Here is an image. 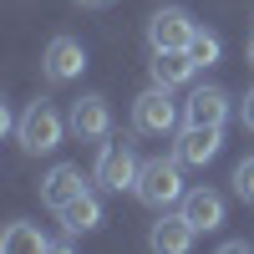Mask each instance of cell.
<instances>
[{"label":"cell","mask_w":254,"mask_h":254,"mask_svg":"<svg viewBox=\"0 0 254 254\" xmlns=\"http://www.w3.org/2000/svg\"><path fill=\"white\" fill-rule=\"evenodd\" d=\"M132 193H137V203H147V208H173V203H183V163L178 158H147L142 163V173H137V183H132Z\"/></svg>","instance_id":"6da1fadb"},{"label":"cell","mask_w":254,"mask_h":254,"mask_svg":"<svg viewBox=\"0 0 254 254\" xmlns=\"http://www.w3.org/2000/svg\"><path fill=\"white\" fill-rule=\"evenodd\" d=\"M66 132H71V127L61 122V112L51 107V102H31L26 117L15 122V142L26 147V153H36V158H41V153H56Z\"/></svg>","instance_id":"7a4b0ae2"},{"label":"cell","mask_w":254,"mask_h":254,"mask_svg":"<svg viewBox=\"0 0 254 254\" xmlns=\"http://www.w3.org/2000/svg\"><path fill=\"white\" fill-rule=\"evenodd\" d=\"M178 102H173V92L168 87H147L137 102H132V132H142V137H163V132H173L178 127Z\"/></svg>","instance_id":"3957f363"},{"label":"cell","mask_w":254,"mask_h":254,"mask_svg":"<svg viewBox=\"0 0 254 254\" xmlns=\"http://www.w3.org/2000/svg\"><path fill=\"white\" fill-rule=\"evenodd\" d=\"M137 173H142V163H137V153H132V142H102V153H97V183L107 188V193H122V188H132L137 183Z\"/></svg>","instance_id":"277c9868"},{"label":"cell","mask_w":254,"mask_h":254,"mask_svg":"<svg viewBox=\"0 0 254 254\" xmlns=\"http://www.w3.org/2000/svg\"><path fill=\"white\" fill-rule=\"evenodd\" d=\"M193 20H188V10L178 5H163L147 15V46L153 51H188V41H193Z\"/></svg>","instance_id":"5b68a950"},{"label":"cell","mask_w":254,"mask_h":254,"mask_svg":"<svg viewBox=\"0 0 254 254\" xmlns=\"http://www.w3.org/2000/svg\"><path fill=\"white\" fill-rule=\"evenodd\" d=\"M219 147H224V127L183 122V132H178V142H173V158H178L183 168H203V163L219 158Z\"/></svg>","instance_id":"8992f818"},{"label":"cell","mask_w":254,"mask_h":254,"mask_svg":"<svg viewBox=\"0 0 254 254\" xmlns=\"http://www.w3.org/2000/svg\"><path fill=\"white\" fill-rule=\"evenodd\" d=\"M41 71H46V81H76L87 71V46L76 36H56L46 46V56H41Z\"/></svg>","instance_id":"52a82bcc"},{"label":"cell","mask_w":254,"mask_h":254,"mask_svg":"<svg viewBox=\"0 0 254 254\" xmlns=\"http://www.w3.org/2000/svg\"><path fill=\"white\" fill-rule=\"evenodd\" d=\"M81 193H87V178H81V168H76V163H56L51 173L41 178V203L56 208V214H61L71 198H81Z\"/></svg>","instance_id":"ba28073f"},{"label":"cell","mask_w":254,"mask_h":254,"mask_svg":"<svg viewBox=\"0 0 254 254\" xmlns=\"http://www.w3.org/2000/svg\"><path fill=\"white\" fill-rule=\"evenodd\" d=\"M183 122L224 127V122H229V92H224V87H193L188 102H183Z\"/></svg>","instance_id":"9c48e42d"},{"label":"cell","mask_w":254,"mask_h":254,"mask_svg":"<svg viewBox=\"0 0 254 254\" xmlns=\"http://www.w3.org/2000/svg\"><path fill=\"white\" fill-rule=\"evenodd\" d=\"M66 127L81 137V142H97V137H107V127H112V112H107V97H81L71 102V117Z\"/></svg>","instance_id":"30bf717a"},{"label":"cell","mask_w":254,"mask_h":254,"mask_svg":"<svg viewBox=\"0 0 254 254\" xmlns=\"http://www.w3.org/2000/svg\"><path fill=\"white\" fill-rule=\"evenodd\" d=\"M193 234H198V229L183 219V208H178V214H168V208H163V219L153 224L147 244H153L158 254H188V249H193Z\"/></svg>","instance_id":"8fae6325"},{"label":"cell","mask_w":254,"mask_h":254,"mask_svg":"<svg viewBox=\"0 0 254 254\" xmlns=\"http://www.w3.org/2000/svg\"><path fill=\"white\" fill-rule=\"evenodd\" d=\"M178 208H183V219L193 224L198 234H214V229L224 224V198L214 193V188H188Z\"/></svg>","instance_id":"7c38bea8"},{"label":"cell","mask_w":254,"mask_h":254,"mask_svg":"<svg viewBox=\"0 0 254 254\" xmlns=\"http://www.w3.org/2000/svg\"><path fill=\"white\" fill-rule=\"evenodd\" d=\"M193 71H198V61L188 56V51H153V81L158 87H188L193 81Z\"/></svg>","instance_id":"4fadbf2b"},{"label":"cell","mask_w":254,"mask_h":254,"mask_svg":"<svg viewBox=\"0 0 254 254\" xmlns=\"http://www.w3.org/2000/svg\"><path fill=\"white\" fill-rule=\"evenodd\" d=\"M102 224V198L92 193H81V198H71L66 208H61V229H66V239H76V234H92V229Z\"/></svg>","instance_id":"5bb4252c"},{"label":"cell","mask_w":254,"mask_h":254,"mask_svg":"<svg viewBox=\"0 0 254 254\" xmlns=\"http://www.w3.org/2000/svg\"><path fill=\"white\" fill-rule=\"evenodd\" d=\"M46 249H56L46 234H41L36 224H5V234H0V254H46Z\"/></svg>","instance_id":"9a60e30c"},{"label":"cell","mask_w":254,"mask_h":254,"mask_svg":"<svg viewBox=\"0 0 254 254\" xmlns=\"http://www.w3.org/2000/svg\"><path fill=\"white\" fill-rule=\"evenodd\" d=\"M188 56L198 61V66H214V61L224 56V41L214 31H193V41H188Z\"/></svg>","instance_id":"2e32d148"},{"label":"cell","mask_w":254,"mask_h":254,"mask_svg":"<svg viewBox=\"0 0 254 254\" xmlns=\"http://www.w3.org/2000/svg\"><path fill=\"white\" fill-rule=\"evenodd\" d=\"M234 193H239L244 203H254V158H244V163L234 168Z\"/></svg>","instance_id":"e0dca14e"},{"label":"cell","mask_w":254,"mask_h":254,"mask_svg":"<svg viewBox=\"0 0 254 254\" xmlns=\"http://www.w3.org/2000/svg\"><path fill=\"white\" fill-rule=\"evenodd\" d=\"M239 122L254 132V87H249V92H244V102H239Z\"/></svg>","instance_id":"ac0fdd59"},{"label":"cell","mask_w":254,"mask_h":254,"mask_svg":"<svg viewBox=\"0 0 254 254\" xmlns=\"http://www.w3.org/2000/svg\"><path fill=\"white\" fill-rule=\"evenodd\" d=\"M76 5H112V0H76Z\"/></svg>","instance_id":"d6986e66"},{"label":"cell","mask_w":254,"mask_h":254,"mask_svg":"<svg viewBox=\"0 0 254 254\" xmlns=\"http://www.w3.org/2000/svg\"><path fill=\"white\" fill-rule=\"evenodd\" d=\"M249 66H254V36H249Z\"/></svg>","instance_id":"ffe728a7"}]
</instances>
